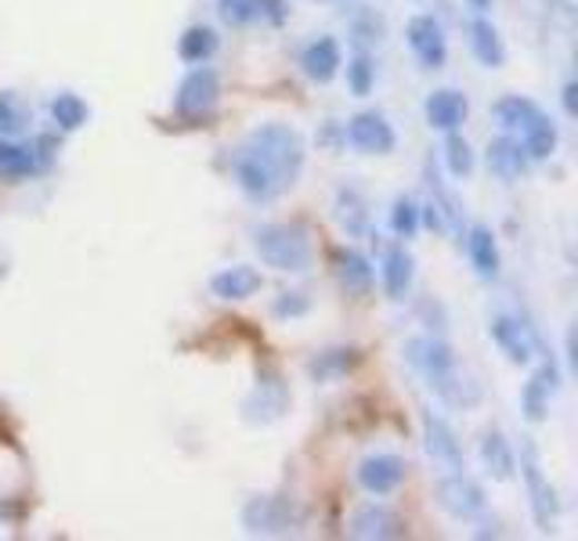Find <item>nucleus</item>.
I'll return each mask as SVG.
<instances>
[{"label": "nucleus", "instance_id": "e433bc0d", "mask_svg": "<svg viewBox=\"0 0 578 541\" xmlns=\"http://www.w3.org/2000/svg\"><path fill=\"white\" fill-rule=\"evenodd\" d=\"M351 37L358 43V51H369V43L383 40V19L376 11H361L358 19L351 22Z\"/></svg>", "mask_w": 578, "mask_h": 541}, {"label": "nucleus", "instance_id": "2f4dec72", "mask_svg": "<svg viewBox=\"0 0 578 541\" xmlns=\"http://www.w3.org/2000/svg\"><path fill=\"white\" fill-rule=\"evenodd\" d=\"M419 224H423V213H419V207L409 196H398L395 207H390V231H395L398 239H416Z\"/></svg>", "mask_w": 578, "mask_h": 541}, {"label": "nucleus", "instance_id": "58836bf2", "mask_svg": "<svg viewBox=\"0 0 578 541\" xmlns=\"http://www.w3.org/2000/svg\"><path fill=\"white\" fill-rule=\"evenodd\" d=\"M286 14H289L286 0H265V19H268V22L282 26V22H286Z\"/></svg>", "mask_w": 578, "mask_h": 541}, {"label": "nucleus", "instance_id": "aec40b11", "mask_svg": "<svg viewBox=\"0 0 578 541\" xmlns=\"http://www.w3.org/2000/svg\"><path fill=\"white\" fill-rule=\"evenodd\" d=\"M260 285H265V278H260L253 268H246V264L225 268V271H217L210 278L213 297H221V300H250Z\"/></svg>", "mask_w": 578, "mask_h": 541}, {"label": "nucleus", "instance_id": "4c0bfd02", "mask_svg": "<svg viewBox=\"0 0 578 541\" xmlns=\"http://www.w3.org/2000/svg\"><path fill=\"white\" fill-rule=\"evenodd\" d=\"M311 311V300L303 297V292H279L271 303V314L282 318V321H293V318H303Z\"/></svg>", "mask_w": 578, "mask_h": 541}, {"label": "nucleus", "instance_id": "9b49d317", "mask_svg": "<svg viewBox=\"0 0 578 541\" xmlns=\"http://www.w3.org/2000/svg\"><path fill=\"white\" fill-rule=\"evenodd\" d=\"M488 332H491V340H496V347H499L502 354L510 358L514 364H528L531 354H535V343H539V335H535V329L525 325V321L514 318V314H491Z\"/></svg>", "mask_w": 578, "mask_h": 541}, {"label": "nucleus", "instance_id": "a878e982", "mask_svg": "<svg viewBox=\"0 0 578 541\" xmlns=\"http://www.w3.org/2000/svg\"><path fill=\"white\" fill-rule=\"evenodd\" d=\"M40 173V163L29 144H14V141H0V181L19 184L26 178Z\"/></svg>", "mask_w": 578, "mask_h": 541}, {"label": "nucleus", "instance_id": "473e14b6", "mask_svg": "<svg viewBox=\"0 0 578 541\" xmlns=\"http://www.w3.org/2000/svg\"><path fill=\"white\" fill-rule=\"evenodd\" d=\"M445 163L452 178H470L474 173V152H470L467 138L456 134V130H448V138H445Z\"/></svg>", "mask_w": 578, "mask_h": 541}, {"label": "nucleus", "instance_id": "1a4fd4ad", "mask_svg": "<svg viewBox=\"0 0 578 541\" xmlns=\"http://www.w3.org/2000/svg\"><path fill=\"white\" fill-rule=\"evenodd\" d=\"M343 134L358 152H366V156H387V152H395V144H398L395 127H390L387 116L376 112V109L351 116V123H347Z\"/></svg>", "mask_w": 578, "mask_h": 541}, {"label": "nucleus", "instance_id": "f3484780", "mask_svg": "<svg viewBox=\"0 0 578 541\" xmlns=\"http://www.w3.org/2000/svg\"><path fill=\"white\" fill-rule=\"evenodd\" d=\"M528 152H525V144H520L517 138H510V134H502V138H496L488 144V170L496 173L499 181H506V184H514V181H520L528 173Z\"/></svg>", "mask_w": 578, "mask_h": 541}, {"label": "nucleus", "instance_id": "393cba45", "mask_svg": "<svg viewBox=\"0 0 578 541\" xmlns=\"http://www.w3.org/2000/svg\"><path fill=\"white\" fill-rule=\"evenodd\" d=\"M217 48H221V37H217V29H210V26H188L185 33L178 37V54H181V62H188V66L210 62V58L217 54Z\"/></svg>", "mask_w": 578, "mask_h": 541}, {"label": "nucleus", "instance_id": "b1692460", "mask_svg": "<svg viewBox=\"0 0 578 541\" xmlns=\"http://www.w3.org/2000/svg\"><path fill=\"white\" fill-rule=\"evenodd\" d=\"M557 141H560L557 123L549 120L546 112H539L525 130H520V144H525V152H528L531 163H542V159L554 156L557 152Z\"/></svg>", "mask_w": 578, "mask_h": 541}, {"label": "nucleus", "instance_id": "f03ea898", "mask_svg": "<svg viewBox=\"0 0 578 541\" xmlns=\"http://www.w3.org/2000/svg\"><path fill=\"white\" fill-rule=\"evenodd\" d=\"M253 250L282 274H303L315 264V242L303 224H260L253 231Z\"/></svg>", "mask_w": 578, "mask_h": 541}, {"label": "nucleus", "instance_id": "cd10ccee", "mask_svg": "<svg viewBox=\"0 0 578 541\" xmlns=\"http://www.w3.org/2000/svg\"><path fill=\"white\" fill-rule=\"evenodd\" d=\"M337 278L347 292L366 297V292L372 289V264L358 250H340L337 253Z\"/></svg>", "mask_w": 578, "mask_h": 541}, {"label": "nucleus", "instance_id": "7ed1b4c3", "mask_svg": "<svg viewBox=\"0 0 578 541\" xmlns=\"http://www.w3.org/2000/svg\"><path fill=\"white\" fill-rule=\"evenodd\" d=\"M308 513L297 499L289 494H253L250 502L242 505V528L253 538H289L297 534Z\"/></svg>", "mask_w": 578, "mask_h": 541}, {"label": "nucleus", "instance_id": "c85d7f7f", "mask_svg": "<svg viewBox=\"0 0 578 541\" xmlns=\"http://www.w3.org/2000/svg\"><path fill=\"white\" fill-rule=\"evenodd\" d=\"M539 112L542 109L535 106L531 98H520V94H510V98L496 101V120H499L502 130H525Z\"/></svg>", "mask_w": 578, "mask_h": 541}, {"label": "nucleus", "instance_id": "72a5a7b5", "mask_svg": "<svg viewBox=\"0 0 578 541\" xmlns=\"http://www.w3.org/2000/svg\"><path fill=\"white\" fill-rule=\"evenodd\" d=\"M26 127H29V109L22 106V98L14 91H4L0 94V134L14 138V134H22Z\"/></svg>", "mask_w": 578, "mask_h": 541}, {"label": "nucleus", "instance_id": "7c9ffc66", "mask_svg": "<svg viewBox=\"0 0 578 541\" xmlns=\"http://www.w3.org/2000/svg\"><path fill=\"white\" fill-rule=\"evenodd\" d=\"M217 14L225 26H253L257 19H265V0H217Z\"/></svg>", "mask_w": 578, "mask_h": 541}, {"label": "nucleus", "instance_id": "423d86ee", "mask_svg": "<svg viewBox=\"0 0 578 541\" xmlns=\"http://www.w3.org/2000/svg\"><path fill=\"white\" fill-rule=\"evenodd\" d=\"M434 499H438V505L452 520H477L488 509L485 488L477 484V480H470L462 470L445 473L438 484H434Z\"/></svg>", "mask_w": 578, "mask_h": 541}, {"label": "nucleus", "instance_id": "39448f33", "mask_svg": "<svg viewBox=\"0 0 578 541\" xmlns=\"http://www.w3.org/2000/svg\"><path fill=\"white\" fill-rule=\"evenodd\" d=\"M520 477H525V484H528L535 523H539L542 534H549L554 531V520H557V494L546 484L542 465H539V448L531 444V437H520Z\"/></svg>", "mask_w": 578, "mask_h": 541}, {"label": "nucleus", "instance_id": "9d476101", "mask_svg": "<svg viewBox=\"0 0 578 541\" xmlns=\"http://www.w3.org/2000/svg\"><path fill=\"white\" fill-rule=\"evenodd\" d=\"M405 473H409V465H405V459L390 455V451H376V455L361 459L358 470H355V480L358 488L366 494H376V499H383V494L398 491Z\"/></svg>", "mask_w": 578, "mask_h": 541}, {"label": "nucleus", "instance_id": "f257e3e1", "mask_svg": "<svg viewBox=\"0 0 578 541\" xmlns=\"http://www.w3.org/2000/svg\"><path fill=\"white\" fill-rule=\"evenodd\" d=\"M303 159L308 149H303L300 130L289 123H260L242 141L231 170H236L239 192L250 202H275L297 184Z\"/></svg>", "mask_w": 578, "mask_h": 541}, {"label": "nucleus", "instance_id": "dca6fc26", "mask_svg": "<svg viewBox=\"0 0 578 541\" xmlns=\"http://www.w3.org/2000/svg\"><path fill=\"white\" fill-rule=\"evenodd\" d=\"M423 441L434 462H445L448 470H462V448L456 441V430L441 415H434L430 408H423Z\"/></svg>", "mask_w": 578, "mask_h": 541}, {"label": "nucleus", "instance_id": "0eeeda50", "mask_svg": "<svg viewBox=\"0 0 578 541\" xmlns=\"http://www.w3.org/2000/svg\"><path fill=\"white\" fill-rule=\"evenodd\" d=\"M405 361H409L416 372H423V379L430 387L456 372L452 347H448L445 340H438V335H416V340L405 343Z\"/></svg>", "mask_w": 578, "mask_h": 541}, {"label": "nucleus", "instance_id": "bb28decb", "mask_svg": "<svg viewBox=\"0 0 578 541\" xmlns=\"http://www.w3.org/2000/svg\"><path fill=\"white\" fill-rule=\"evenodd\" d=\"M337 221L351 239H361L369 231V202L361 199L358 188H340L337 192Z\"/></svg>", "mask_w": 578, "mask_h": 541}, {"label": "nucleus", "instance_id": "4468645a", "mask_svg": "<svg viewBox=\"0 0 578 541\" xmlns=\"http://www.w3.org/2000/svg\"><path fill=\"white\" fill-rule=\"evenodd\" d=\"M343 66V51L332 37H315L308 48L300 51V69L311 83H329L337 80V72Z\"/></svg>", "mask_w": 578, "mask_h": 541}, {"label": "nucleus", "instance_id": "6ab92c4d", "mask_svg": "<svg viewBox=\"0 0 578 541\" xmlns=\"http://www.w3.org/2000/svg\"><path fill=\"white\" fill-rule=\"evenodd\" d=\"M383 292L390 300H405L412 289V278H416V260L412 253H405V246H395V250L383 253Z\"/></svg>", "mask_w": 578, "mask_h": 541}, {"label": "nucleus", "instance_id": "f8f14e48", "mask_svg": "<svg viewBox=\"0 0 578 541\" xmlns=\"http://www.w3.org/2000/svg\"><path fill=\"white\" fill-rule=\"evenodd\" d=\"M405 40H409L412 54L423 62L427 69H441L448 62V40H445V29L434 14H416L405 29Z\"/></svg>", "mask_w": 578, "mask_h": 541}, {"label": "nucleus", "instance_id": "ea45409f", "mask_svg": "<svg viewBox=\"0 0 578 541\" xmlns=\"http://www.w3.org/2000/svg\"><path fill=\"white\" fill-rule=\"evenodd\" d=\"M575 94H578V83H564V109H568V116H575V112H578V101H575Z\"/></svg>", "mask_w": 578, "mask_h": 541}, {"label": "nucleus", "instance_id": "412c9836", "mask_svg": "<svg viewBox=\"0 0 578 541\" xmlns=\"http://www.w3.org/2000/svg\"><path fill=\"white\" fill-rule=\"evenodd\" d=\"M481 462H485L488 477L499 480V484L514 480V473H517V455H514L510 441H506L499 430H488L485 433V441H481Z\"/></svg>", "mask_w": 578, "mask_h": 541}, {"label": "nucleus", "instance_id": "a19ab883", "mask_svg": "<svg viewBox=\"0 0 578 541\" xmlns=\"http://www.w3.org/2000/svg\"><path fill=\"white\" fill-rule=\"evenodd\" d=\"M467 4H470V8H474L477 14H485V11L491 8V0H467Z\"/></svg>", "mask_w": 578, "mask_h": 541}, {"label": "nucleus", "instance_id": "a211bd4d", "mask_svg": "<svg viewBox=\"0 0 578 541\" xmlns=\"http://www.w3.org/2000/svg\"><path fill=\"white\" fill-rule=\"evenodd\" d=\"M467 257H470L477 278L496 282L499 271H502V257H499V242H496V236H491L488 224H474L467 231Z\"/></svg>", "mask_w": 578, "mask_h": 541}, {"label": "nucleus", "instance_id": "6e6552de", "mask_svg": "<svg viewBox=\"0 0 578 541\" xmlns=\"http://www.w3.org/2000/svg\"><path fill=\"white\" fill-rule=\"evenodd\" d=\"M286 408H289V387L282 383V375L279 372H260L253 393L242 404L246 422H260V427H268V422L286 415Z\"/></svg>", "mask_w": 578, "mask_h": 541}, {"label": "nucleus", "instance_id": "20e7f679", "mask_svg": "<svg viewBox=\"0 0 578 541\" xmlns=\"http://www.w3.org/2000/svg\"><path fill=\"white\" fill-rule=\"evenodd\" d=\"M217 101H221V77H217V72L202 62L178 83V94H173V112H178L185 123H199L217 109Z\"/></svg>", "mask_w": 578, "mask_h": 541}, {"label": "nucleus", "instance_id": "5701e85b", "mask_svg": "<svg viewBox=\"0 0 578 541\" xmlns=\"http://www.w3.org/2000/svg\"><path fill=\"white\" fill-rule=\"evenodd\" d=\"M470 48H474L477 62H481V66H488V69H502L506 66L502 37H499V29L485 19V14H477V19L470 22Z\"/></svg>", "mask_w": 578, "mask_h": 541}, {"label": "nucleus", "instance_id": "ddd939ff", "mask_svg": "<svg viewBox=\"0 0 578 541\" xmlns=\"http://www.w3.org/2000/svg\"><path fill=\"white\" fill-rule=\"evenodd\" d=\"M347 531H351V538H361V541H390V538H405V523L398 520L395 509L369 502V505L355 509Z\"/></svg>", "mask_w": 578, "mask_h": 541}, {"label": "nucleus", "instance_id": "4be33fe9", "mask_svg": "<svg viewBox=\"0 0 578 541\" xmlns=\"http://www.w3.org/2000/svg\"><path fill=\"white\" fill-rule=\"evenodd\" d=\"M358 361H361V354L355 347H329L308 361V375L315 379V383H332V379H343L347 372H351Z\"/></svg>", "mask_w": 578, "mask_h": 541}, {"label": "nucleus", "instance_id": "c756f323", "mask_svg": "<svg viewBox=\"0 0 578 541\" xmlns=\"http://www.w3.org/2000/svg\"><path fill=\"white\" fill-rule=\"evenodd\" d=\"M87 106H83V98L80 94H72V91H62L54 101H51V120L54 127L62 130V134H72V130H80L87 123Z\"/></svg>", "mask_w": 578, "mask_h": 541}, {"label": "nucleus", "instance_id": "2eb2a0df", "mask_svg": "<svg viewBox=\"0 0 578 541\" xmlns=\"http://www.w3.org/2000/svg\"><path fill=\"white\" fill-rule=\"evenodd\" d=\"M427 123L434 130H441V134H448V130H459L462 123H467V112H470V101L462 91H452V87H441V91H434L427 98Z\"/></svg>", "mask_w": 578, "mask_h": 541}, {"label": "nucleus", "instance_id": "c9c22d12", "mask_svg": "<svg viewBox=\"0 0 578 541\" xmlns=\"http://www.w3.org/2000/svg\"><path fill=\"white\" fill-rule=\"evenodd\" d=\"M520 412L528 415V422H542L549 412V390L542 387L539 375H531L525 390H520Z\"/></svg>", "mask_w": 578, "mask_h": 541}, {"label": "nucleus", "instance_id": "f704fd0d", "mask_svg": "<svg viewBox=\"0 0 578 541\" xmlns=\"http://www.w3.org/2000/svg\"><path fill=\"white\" fill-rule=\"evenodd\" d=\"M347 87H351L355 98H366L376 87V66L369 51H358L351 62H347Z\"/></svg>", "mask_w": 578, "mask_h": 541}]
</instances>
